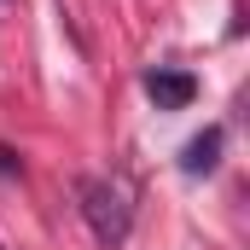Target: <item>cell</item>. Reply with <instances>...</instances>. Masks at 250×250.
Returning <instances> with one entry per match:
<instances>
[{"mask_svg": "<svg viewBox=\"0 0 250 250\" xmlns=\"http://www.w3.org/2000/svg\"><path fill=\"white\" fill-rule=\"evenodd\" d=\"M146 93L157 99V111H187L198 82H192L187 70H146Z\"/></svg>", "mask_w": 250, "mask_h": 250, "instance_id": "7a4b0ae2", "label": "cell"}, {"mask_svg": "<svg viewBox=\"0 0 250 250\" xmlns=\"http://www.w3.org/2000/svg\"><path fill=\"white\" fill-rule=\"evenodd\" d=\"M76 198H82V215H87L93 239H99L105 250H117L128 239V221H134V215H128V198L111 187V181H82Z\"/></svg>", "mask_w": 250, "mask_h": 250, "instance_id": "6da1fadb", "label": "cell"}, {"mask_svg": "<svg viewBox=\"0 0 250 250\" xmlns=\"http://www.w3.org/2000/svg\"><path fill=\"white\" fill-rule=\"evenodd\" d=\"M215 163H221V128H209V134L187 140V157H181V169H187V175H209Z\"/></svg>", "mask_w": 250, "mask_h": 250, "instance_id": "3957f363", "label": "cell"}]
</instances>
